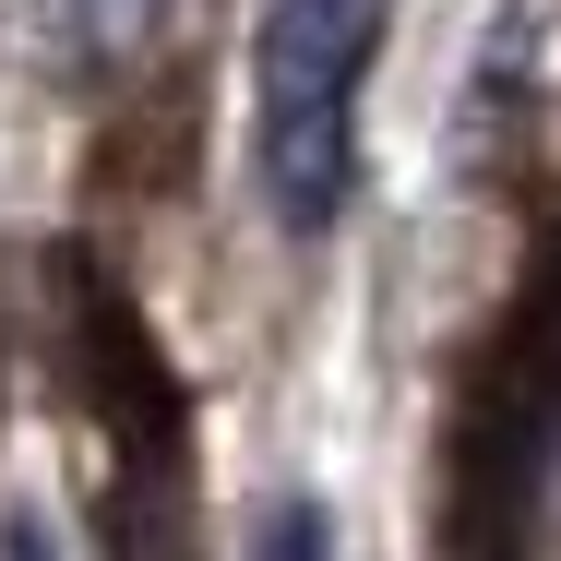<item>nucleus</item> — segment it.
<instances>
[{
  "label": "nucleus",
  "instance_id": "nucleus-2",
  "mask_svg": "<svg viewBox=\"0 0 561 561\" xmlns=\"http://www.w3.org/2000/svg\"><path fill=\"white\" fill-rule=\"evenodd\" d=\"M24 36H36L48 72L108 84V72H131L156 48V0H24Z\"/></svg>",
  "mask_w": 561,
  "mask_h": 561
},
{
  "label": "nucleus",
  "instance_id": "nucleus-1",
  "mask_svg": "<svg viewBox=\"0 0 561 561\" xmlns=\"http://www.w3.org/2000/svg\"><path fill=\"white\" fill-rule=\"evenodd\" d=\"M394 0H263L251 36V156L275 227L323 239L358 192V72L382 48Z\"/></svg>",
  "mask_w": 561,
  "mask_h": 561
},
{
  "label": "nucleus",
  "instance_id": "nucleus-3",
  "mask_svg": "<svg viewBox=\"0 0 561 561\" xmlns=\"http://www.w3.org/2000/svg\"><path fill=\"white\" fill-rule=\"evenodd\" d=\"M251 561H335V538H323V502H263L251 514Z\"/></svg>",
  "mask_w": 561,
  "mask_h": 561
}]
</instances>
